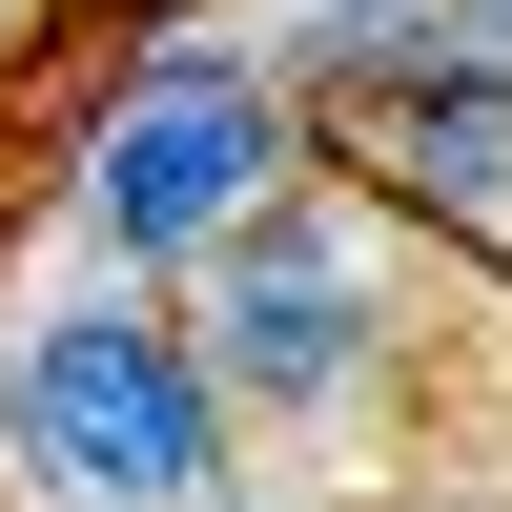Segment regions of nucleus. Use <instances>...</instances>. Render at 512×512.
Wrapping results in <instances>:
<instances>
[{
    "label": "nucleus",
    "instance_id": "obj_1",
    "mask_svg": "<svg viewBox=\"0 0 512 512\" xmlns=\"http://www.w3.org/2000/svg\"><path fill=\"white\" fill-rule=\"evenodd\" d=\"M226 369H205L185 308H144L123 267H82L62 308L0 349V451H21V492L62 512H205L226 492Z\"/></svg>",
    "mask_w": 512,
    "mask_h": 512
},
{
    "label": "nucleus",
    "instance_id": "obj_2",
    "mask_svg": "<svg viewBox=\"0 0 512 512\" xmlns=\"http://www.w3.org/2000/svg\"><path fill=\"white\" fill-rule=\"evenodd\" d=\"M328 103L267 62H226V41H144V62L103 82V123L62 144V205L103 267H205V246H246L287 185H308Z\"/></svg>",
    "mask_w": 512,
    "mask_h": 512
},
{
    "label": "nucleus",
    "instance_id": "obj_3",
    "mask_svg": "<svg viewBox=\"0 0 512 512\" xmlns=\"http://www.w3.org/2000/svg\"><path fill=\"white\" fill-rule=\"evenodd\" d=\"M185 328H205V369H226V410H267V431H328V410L390 390V267H369V226L308 205V185L246 246H205Z\"/></svg>",
    "mask_w": 512,
    "mask_h": 512
},
{
    "label": "nucleus",
    "instance_id": "obj_4",
    "mask_svg": "<svg viewBox=\"0 0 512 512\" xmlns=\"http://www.w3.org/2000/svg\"><path fill=\"white\" fill-rule=\"evenodd\" d=\"M328 144H349L369 205H410L431 246H472V267H512V62H451V41H328Z\"/></svg>",
    "mask_w": 512,
    "mask_h": 512
},
{
    "label": "nucleus",
    "instance_id": "obj_5",
    "mask_svg": "<svg viewBox=\"0 0 512 512\" xmlns=\"http://www.w3.org/2000/svg\"><path fill=\"white\" fill-rule=\"evenodd\" d=\"M287 21H328V41H390V21H410V0H287Z\"/></svg>",
    "mask_w": 512,
    "mask_h": 512
},
{
    "label": "nucleus",
    "instance_id": "obj_6",
    "mask_svg": "<svg viewBox=\"0 0 512 512\" xmlns=\"http://www.w3.org/2000/svg\"><path fill=\"white\" fill-rule=\"evenodd\" d=\"M21 21H41V0H0V41H21Z\"/></svg>",
    "mask_w": 512,
    "mask_h": 512
}]
</instances>
